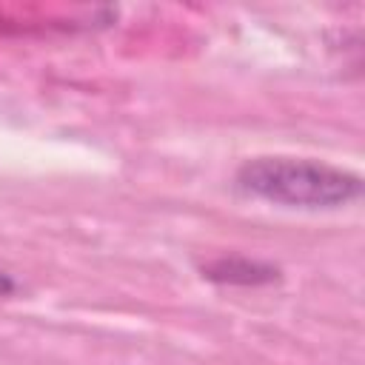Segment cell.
Wrapping results in <instances>:
<instances>
[{
    "instance_id": "cell-2",
    "label": "cell",
    "mask_w": 365,
    "mask_h": 365,
    "mask_svg": "<svg viewBox=\"0 0 365 365\" xmlns=\"http://www.w3.org/2000/svg\"><path fill=\"white\" fill-rule=\"evenodd\" d=\"M202 277L220 285H271L279 279V268L274 262H262V259H251L242 254H225L217 259H208L202 268Z\"/></svg>"
},
{
    "instance_id": "cell-3",
    "label": "cell",
    "mask_w": 365,
    "mask_h": 365,
    "mask_svg": "<svg viewBox=\"0 0 365 365\" xmlns=\"http://www.w3.org/2000/svg\"><path fill=\"white\" fill-rule=\"evenodd\" d=\"M14 291H17V279H14L9 271L0 268V299H3V297H11Z\"/></svg>"
},
{
    "instance_id": "cell-1",
    "label": "cell",
    "mask_w": 365,
    "mask_h": 365,
    "mask_svg": "<svg viewBox=\"0 0 365 365\" xmlns=\"http://www.w3.org/2000/svg\"><path fill=\"white\" fill-rule=\"evenodd\" d=\"M237 185L265 202L308 211L342 208L362 197V177L356 171L311 157L282 154L245 160L237 168Z\"/></svg>"
}]
</instances>
